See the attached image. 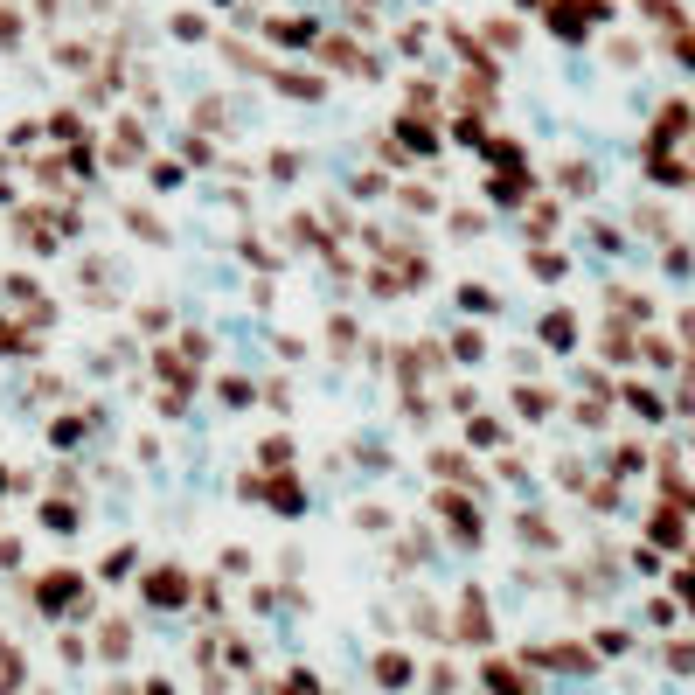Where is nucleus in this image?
I'll use <instances>...</instances> for the list:
<instances>
[{
	"label": "nucleus",
	"instance_id": "obj_1",
	"mask_svg": "<svg viewBox=\"0 0 695 695\" xmlns=\"http://www.w3.org/2000/svg\"><path fill=\"white\" fill-rule=\"evenodd\" d=\"M146 598H153V605H181V598H188V577H181V563H153V577H146Z\"/></svg>",
	"mask_w": 695,
	"mask_h": 695
},
{
	"label": "nucleus",
	"instance_id": "obj_2",
	"mask_svg": "<svg viewBox=\"0 0 695 695\" xmlns=\"http://www.w3.org/2000/svg\"><path fill=\"white\" fill-rule=\"evenodd\" d=\"M376 682H383V689H411L417 661H411V654H376Z\"/></svg>",
	"mask_w": 695,
	"mask_h": 695
},
{
	"label": "nucleus",
	"instance_id": "obj_3",
	"mask_svg": "<svg viewBox=\"0 0 695 695\" xmlns=\"http://www.w3.org/2000/svg\"><path fill=\"white\" fill-rule=\"evenodd\" d=\"M556 188H563V195H591V188H598V174H591L584 160H563V167H556Z\"/></svg>",
	"mask_w": 695,
	"mask_h": 695
},
{
	"label": "nucleus",
	"instance_id": "obj_4",
	"mask_svg": "<svg viewBox=\"0 0 695 695\" xmlns=\"http://www.w3.org/2000/svg\"><path fill=\"white\" fill-rule=\"evenodd\" d=\"M619 397H626V404H633V417H647V424H654V417L668 411V404H661V390H647V383H626V390H619Z\"/></svg>",
	"mask_w": 695,
	"mask_h": 695
},
{
	"label": "nucleus",
	"instance_id": "obj_5",
	"mask_svg": "<svg viewBox=\"0 0 695 695\" xmlns=\"http://www.w3.org/2000/svg\"><path fill=\"white\" fill-rule=\"evenodd\" d=\"M543 341H550L556 355H570V348H577V320H570V313H550V320H543Z\"/></svg>",
	"mask_w": 695,
	"mask_h": 695
},
{
	"label": "nucleus",
	"instance_id": "obj_6",
	"mask_svg": "<svg viewBox=\"0 0 695 695\" xmlns=\"http://www.w3.org/2000/svg\"><path fill=\"white\" fill-rule=\"evenodd\" d=\"M133 570H139V550H133V543H126V550H112L105 563H98V577H105V584H126Z\"/></svg>",
	"mask_w": 695,
	"mask_h": 695
},
{
	"label": "nucleus",
	"instance_id": "obj_7",
	"mask_svg": "<svg viewBox=\"0 0 695 695\" xmlns=\"http://www.w3.org/2000/svg\"><path fill=\"white\" fill-rule=\"evenodd\" d=\"M480 355H487V334L480 327H459L452 334V362H480Z\"/></svg>",
	"mask_w": 695,
	"mask_h": 695
},
{
	"label": "nucleus",
	"instance_id": "obj_8",
	"mask_svg": "<svg viewBox=\"0 0 695 695\" xmlns=\"http://www.w3.org/2000/svg\"><path fill=\"white\" fill-rule=\"evenodd\" d=\"M42 529H49V536H77V508L49 501V508H42Z\"/></svg>",
	"mask_w": 695,
	"mask_h": 695
},
{
	"label": "nucleus",
	"instance_id": "obj_9",
	"mask_svg": "<svg viewBox=\"0 0 695 695\" xmlns=\"http://www.w3.org/2000/svg\"><path fill=\"white\" fill-rule=\"evenodd\" d=\"M216 390H223V404H230V411H244V404H251V397H258V390H251V383H244V376H223V383H216Z\"/></svg>",
	"mask_w": 695,
	"mask_h": 695
},
{
	"label": "nucleus",
	"instance_id": "obj_10",
	"mask_svg": "<svg viewBox=\"0 0 695 695\" xmlns=\"http://www.w3.org/2000/svg\"><path fill=\"white\" fill-rule=\"evenodd\" d=\"M459 306H466V313H494V292H487V285H459Z\"/></svg>",
	"mask_w": 695,
	"mask_h": 695
},
{
	"label": "nucleus",
	"instance_id": "obj_11",
	"mask_svg": "<svg viewBox=\"0 0 695 695\" xmlns=\"http://www.w3.org/2000/svg\"><path fill=\"white\" fill-rule=\"evenodd\" d=\"M181 181H188V174H181V167H174V160H160V167H153V188H160V195H174V188H181Z\"/></svg>",
	"mask_w": 695,
	"mask_h": 695
},
{
	"label": "nucleus",
	"instance_id": "obj_12",
	"mask_svg": "<svg viewBox=\"0 0 695 695\" xmlns=\"http://www.w3.org/2000/svg\"><path fill=\"white\" fill-rule=\"evenodd\" d=\"M258 459H265V466H292V438H265Z\"/></svg>",
	"mask_w": 695,
	"mask_h": 695
},
{
	"label": "nucleus",
	"instance_id": "obj_13",
	"mask_svg": "<svg viewBox=\"0 0 695 695\" xmlns=\"http://www.w3.org/2000/svg\"><path fill=\"white\" fill-rule=\"evenodd\" d=\"M49 438H56V445H77V438H84V424H77V417H56V424H49Z\"/></svg>",
	"mask_w": 695,
	"mask_h": 695
},
{
	"label": "nucleus",
	"instance_id": "obj_14",
	"mask_svg": "<svg viewBox=\"0 0 695 695\" xmlns=\"http://www.w3.org/2000/svg\"><path fill=\"white\" fill-rule=\"evenodd\" d=\"M299 174V153H272V181H292Z\"/></svg>",
	"mask_w": 695,
	"mask_h": 695
}]
</instances>
